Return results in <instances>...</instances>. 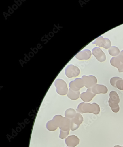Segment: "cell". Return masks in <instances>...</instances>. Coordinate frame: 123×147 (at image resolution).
Listing matches in <instances>:
<instances>
[{
    "label": "cell",
    "instance_id": "obj_1",
    "mask_svg": "<svg viewBox=\"0 0 123 147\" xmlns=\"http://www.w3.org/2000/svg\"><path fill=\"white\" fill-rule=\"evenodd\" d=\"M76 111L78 113H90L97 115L100 113V109L99 105L96 103L90 104L82 102L78 105Z\"/></svg>",
    "mask_w": 123,
    "mask_h": 147
},
{
    "label": "cell",
    "instance_id": "obj_2",
    "mask_svg": "<svg viewBox=\"0 0 123 147\" xmlns=\"http://www.w3.org/2000/svg\"><path fill=\"white\" fill-rule=\"evenodd\" d=\"M109 97L108 103L111 110L114 113H118L120 110L118 105L120 102V98L118 94L115 91H111L109 93Z\"/></svg>",
    "mask_w": 123,
    "mask_h": 147
},
{
    "label": "cell",
    "instance_id": "obj_3",
    "mask_svg": "<svg viewBox=\"0 0 123 147\" xmlns=\"http://www.w3.org/2000/svg\"><path fill=\"white\" fill-rule=\"evenodd\" d=\"M63 118V117L61 115L55 116L52 120L49 121L47 123L46 127L47 129L51 131H56L60 126Z\"/></svg>",
    "mask_w": 123,
    "mask_h": 147
},
{
    "label": "cell",
    "instance_id": "obj_4",
    "mask_svg": "<svg viewBox=\"0 0 123 147\" xmlns=\"http://www.w3.org/2000/svg\"><path fill=\"white\" fill-rule=\"evenodd\" d=\"M57 93L61 96L65 95L68 93V88L66 82L63 79H58L54 82Z\"/></svg>",
    "mask_w": 123,
    "mask_h": 147
},
{
    "label": "cell",
    "instance_id": "obj_5",
    "mask_svg": "<svg viewBox=\"0 0 123 147\" xmlns=\"http://www.w3.org/2000/svg\"><path fill=\"white\" fill-rule=\"evenodd\" d=\"M83 121V118L79 113H77L74 118L71 120L70 129L72 131H74L78 129L80 125L82 124Z\"/></svg>",
    "mask_w": 123,
    "mask_h": 147
},
{
    "label": "cell",
    "instance_id": "obj_6",
    "mask_svg": "<svg viewBox=\"0 0 123 147\" xmlns=\"http://www.w3.org/2000/svg\"><path fill=\"white\" fill-rule=\"evenodd\" d=\"M65 75L69 78L76 77L80 74L79 69L72 65L67 66L65 69Z\"/></svg>",
    "mask_w": 123,
    "mask_h": 147
},
{
    "label": "cell",
    "instance_id": "obj_7",
    "mask_svg": "<svg viewBox=\"0 0 123 147\" xmlns=\"http://www.w3.org/2000/svg\"><path fill=\"white\" fill-rule=\"evenodd\" d=\"M96 95L93 93L91 88H88L86 92L81 94L80 98L84 102H89L92 100Z\"/></svg>",
    "mask_w": 123,
    "mask_h": 147
},
{
    "label": "cell",
    "instance_id": "obj_8",
    "mask_svg": "<svg viewBox=\"0 0 123 147\" xmlns=\"http://www.w3.org/2000/svg\"><path fill=\"white\" fill-rule=\"evenodd\" d=\"M82 79L77 78L74 81L70 82L69 84V87L71 89L75 92L79 91L81 88H83L84 86Z\"/></svg>",
    "mask_w": 123,
    "mask_h": 147
},
{
    "label": "cell",
    "instance_id": "obj_9",
    "mask_svg": "<svg viewBox=\"0 0 123 147\" xmlns=\"http://www.w3.org/2000/svg\"><path fill=\"white\" fill-rule=\"evenodd\" d=\"M71 120L66 117H63L61 121L59 128L61 131H70L71 128Z\"/></svg>",
    "mask_w": 123,
    "mask_h": 147
},
{
    "label": "cell",
    "instance_id": "obj_10",
    "mask_svg": "<svg viewBox=\"0 0 123 147\" xmlns=\"http://www.w3.org/2000/svg\"><path fill=\"white\" fill-rule=\"evenodd\" d=\"M93 93L95 94H106L108 92V90L105 86L96 84L91 88Z\"/></svg>",
    "mask_w": 123,
    "mask_h": 147
},
{
    "label": "cell",
    "instance_id": "obj_11",
    "mask_svg": "<svg viewBox=\"0 0 123 147\" xmlns=\"http://www.w3.org/2000/svg\"><path fill=\"white\" fill-rule=\"evenodd\" d=\"M80 96V91L75 92L72 90L70 88L67 94L68 97L71 100H76L79 98Z\"/></svg>",
    "mask_w": 123,
    "mask_h": 147
},
{
    "label": "cell",
    "instance_id": "obj_12",
    "mask_svg": "<svg viewBox=\"0 0 123 147\" xmlns=\"http://www.w3.org/2000/svg\"><path fill=\"white\" fill-rule=\"evenodd\" d=\"M77 113L74 109L70 108L65 111V117L69 119H73L76 115Z\"/></svg>",
    "mask_w": 123,
    "mask_h": 147
},
{
    "label": "cell",
    "instance_id": "obj_13",
    "mask_svg": "<svg viewBox=\"0 0 123 147\" xmlns=\"http://www.w3.org/2000/svg\"><path fill=\"white\" fill-rule=\"evenodd\" d=\"M66 143H73L74 144H79V140L77 136L74 135L69 136L65 140Z\"/></svg>",
    "mask_w": 123,
    "mask_h": 147
},
{
    "label": "cell",
    "instance_id": "obj_14",
    "mask_svg": "<svg viewBox=\"0 0 123 147\" xmlns=\"http://www.w3.org/2000/svg\"><path fill=\"white\" fill-rule=\"evenodd\" d=\"M70 131H60V138L61 139L65 138L69 134Z\"/></svg>",
    "mask_w": 123,
    "mask_h": 147
},
{
    "label": "cell",
    "instance_id": "obj_15",
    "mask_svg": "<svg viewBox=\"0 0 123 147\" xmlns=\"http://www.w3.org/2000/svg\"><path fill=\"white\" fill-rule=\"evenodd\" d=\"M116 88H117L120 90H123V81L122 82H118L116 84Z\"/></svg>",
    "mask_w": 123,
    "mask_h": 147
}]
</instances>
